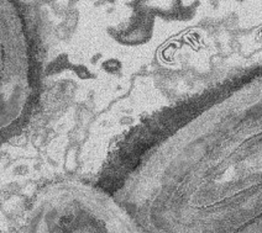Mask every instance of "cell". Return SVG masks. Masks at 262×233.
Segmentation results:
<instances>
[{
	"mask_svg": "<svg viewBox=\"0 0 262 233\" xmlns=\"http://www.w3.org/2000/svg\"><path fill=\"white\" fill-rule=\"evenodd\" d=\"M20 233H145L103 188L79 181L41 191L26 212Z\"/></svg>",
	"mask_w": 262,
	"mask_h": 233,
	"instance_id": "6da1fadb",
	"label": "cell"
}]
</instances>
